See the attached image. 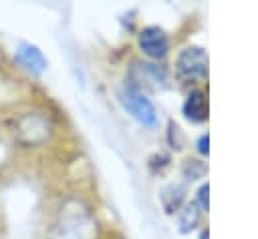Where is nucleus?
Instances as JSON below:
<instances>
[{
    "label": "nucleus",
    "instance_id": "nucleus-1",
    "mask_svg": "<svg viewBox=\"0 0 258 239\" xmlns=\"http://www.w3.org/2000/svg\"><path fill=\"white\" fill-rule=\"evenodd\" d=\"M97 223L81 199H67L46 239H95Z\"/></svg>",
    "mask_w": 258,
    "mask_h": 239
},
{
    "label": "nucleus",
    "instance_id": "nucleus-2",
    "mask_svg": "<svg viewBox=\"0 0 258 239\" xmlns=\"http://www.w3.org/2000/svg\"><path fill=\"white\" fill-rule=\"evenodd\" d=\"M119 100L123 104V108L143 127H153L157 123V110L153 106V102L143 94V90L135 88L133 84H125L119 92Z\"/></svg>",
    "mask_w": 258,
    "mask_h": 239
},
{
    "label": "nucleus",
    "instance_id": "nucleus-3",
    "mask_svg": "<svg viewBox=\"0 0 258 239\" xmlns=\"http://www.w3.org/2000/svg\"><path fill=\"white\" fill-rule=\"evenodd\" d=\"M14 133H16L20 143L34 147V145H40L48 139L50 123L40 112H26L14 123Z\"/></svg>",
    "mask_w": 258,
    "mask_h": 239
},
{
    "label": "nucleus",
    "instance_id": "nucleus-4",
    "mask_svg": "<svg viewBox=\"0 0 258 239\" xmlns=\"http://www.w3.org/2000/svg\"><path fill=\"white\" fill-rule=\"evenodd\" d=\"M175 72L181 80H198L208 74V56L198 46H187L175 60Z\"/></svg>",
    "mask_w": 258,
    "mask_h": 239
},
{
    "label": "nucleus",
    "instance_id": "nucleus-5",
    "mask_svg": "<svg viewBox=\"0 0 258 239\" xmlns=\"http://www.w3.org/2000/svg\"><path fill=\"white\" fill-rule=\"evenodd\" d=\"M139 48L151 58H161L169 50L167 34L157 26H147L139 32Z\"/></svg>",
    "mask_w": 258,
    "mask_h": 239
},
{
    "label": "nucleus",
    "instance_id": "nucleus-6",
    "mask_svg": "<svg viewBox=\"0 0 258 239\" xmlns=\"http://www.w3.org/2000/svg\"><path fill=\"white\" fill-rule=\"evenodd\" d=\"M16 60H18L28 72H32V74H42V72L46 70V66H48L44 54H42L34 44H28V42L18 44V48H16Z\"/></svg>",
    "mask_w": 258,
    "mask_h": 239
},
{
    "label": "nucleus",
    "instance_id": "nucleus-7",
    "mask_svg": "<svg viewBox=\"0 0 258 239\" xmlns=\"http://www.w3.org/2000/svg\"><path fill=\"white\" fill-rule=\"evenodd\" d=\"M151 84V86H161L165 82V74L159 66L155 64H149V62H143V64H135L133 70H131V78H129V84H133L135 88H141V84Z\"/></svg>",
    "mask_w": 258,
    "mask_h": 239
},
{
    "label": "nucleus",
    "instance_id": "nucleus-8",
    "mask_svg": "<svg viewBox=\"0 0 258 239\" xmlns=\"http://www.w3.org/2000/svg\"><path fill=\"white\" fill-rule=\"evenodd\" d=\"M183 114L191 123H202L208 116V100L202 90H191L183 102Z\"/></svg>",
    "mask_w": 258,
    "mask_h": 239
},
{
    "label": "nucleus",
    "instance_id": "nucleus-9",
    "mask_svg": "<svg viewBox=\"0 0 258 239\" xmlns=\"http://www.w3.org/2000/svg\"><path fill=\"white\" fill-rule=\"evenodd\" d=\"M200 221V207L198 203H187L183 207V211L179 213V231L187 233L189 229H194Z\"/></svg>",
    "mask_w": 258,
    "mask_h": 239
},
{
    "label": "nucleus",
    "instance_id": "nucleus-10",
    "mask_svg": "<svg viewBox=\"0 0 258 239\" xmlns=\"http://www.w3.org/2000/svg\"><path fill=\"white\" fill-rule=\"evenodd\" d=\"M208 195H210V187H208V183H204V185L198 189V201H196L198 207L204 209V211H208V205H210V203H208Z\"/></svg>",
    "mask_w": 258,
    "mask_h": 239
},
{
    "label": "nucleus",
    "instance_id": "nucleus-11",
    "mask_svg": "<svg viewBox=\"0 0 258 239\" xmlns=\"http://www.w3.org/2000/svg\"><path fill=\"white\" fill-rule=\"evenodd\" d=\"M208 145H210L208 135H202V137H200V141H198V151H200L202 155H208V149H210Z\"/></svg>",
    "mask_w": 258,
    "mask_h": 239
},
{
    "label": "nucleus",
    "instance_id": "nucleus-12",
    "mask_svg": "<svg viewBox=\"0 0 258 239\" xmlns=\"http://www.w3.org/2000/svg\"><path fill=\"white\" fill-rule=\"evenodd\" d=\"M200 239H208V231H202V235H200Z\"/></svg>",
    "mask_w": 258,
    "mask_h": 239
}]
</instances>
